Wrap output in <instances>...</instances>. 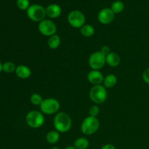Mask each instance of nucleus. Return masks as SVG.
<instances>
[{"label":"nucleus","instance_id":"28","mask_svg":"<svg viewBox=\"0 0 149 149\" xmlns=\"http://www.w3.org/2000/svg\"><path fill=\"white\" fill-rule=\"evenodd\" d=\"M64 149H77L75 148V147L74 146H67L65 147Z\"/></svg>","mask_w":149,"mask_h":149},{"label":"nucleus","instance_id":"6","mask_svg":"<svg viewBox=\"0 0 149 149\" xmlns=\"http://www.w3.org/2000/svg\"><path fill=\"white\" fill-rule=\"evenodd\" d=\"M26 14L28 17L32 21L41 22L45 20L46 15V9L40 4H32L30 5L27 10Z\"/></svg>","mask_w":149,"mask_h":149},{"label":"nucleus","instance_id":"4","mask_svg":"<svg viewBox=\"0 0 149 149\" xmlns=\"http://www.w3.org/2000/svg\"><path fill=\"white\" fill-rule=\"evenodd\" d=\"M90 98L95 104H102L106 100L108 97L107 90L102 84L94 85L90 90Z\"/></svg>","mask_w":149,"mask_h":149},{"label":"nucleus","instance_id":"7","mask_svg":"<svg viewBox=\"0 0 149 149\" xmlns=\"http://www.w3.org/2000/svg\"><path fill=\"white\" fill-rule=\"evenodd\" d=\"M68 23L74 29H81L86 22L85 15L79 10H72L68 15Z\"/></svg>","mask_w":149,"mask_h":149},{"label":"nucleus","instance_id":"12","mask_svg":"<svg viewBox=\"0 0 149 149\" xmlns=\"http://www.w3.org/2000/svg\"><path fill=\"white\" fill-rule=\"evenodd\" d=\"M62 13L61 7L57 4H51L46 7V15L51 19H55L59 17Z\"/></svg>","mask_w":149,"mask_h":149},{"label":"nucleus","instance_id":"15","mask_svg":"<svg viewBox=\"0 0 149 149\" xmlns=\"http://www.w3.org/2000/svg\"><path fill=\"white\" fill-rule=\"evenodd\" d=\"M116 83H117V77L113 74H108L106 77H105L103 80V86L106 89L112 88L116 85Z\"/></svg>","mask_w":149,"mask_h":149},{"label":"nucleus","instance_id":"18","mask_svg":"<svg viewBox=\"0 0 149 149\" xmlns=\"http://www.w3.org/2000/svg\"><path fill=\"white\" fill-rule=\"evenodd\" d=\"M61 43V37L58 34H55L53 36L49 37L47 41V45L50 49H58Z\"/></svg>","mask_w":149,"mask_h":149},{"label":"nucleus","instance_id":"25","mask_svg":"<svg viewBox=\"0 0 149 149\" xmlns=\"http://www.w3.org/2000/svg\"><path fill=\"white\" fill-rule=\"evenodd\" d=\"M142 79L144 81V82L149 84V67L143 71L142 74Z\"/></svg>","mask_w":149,"mask_h":149},{"label":"nucleus","instance_id":"8","mask_svg":"<svg viewBox=\"0 0 149 149\" xmlns=\"http://www.w3.org/2000/svg\"><path fill=\"white\" fill-rule=\"evenodd\" d=\"M106 55L102 53L100 51H96L90 55L88 60V63L92 70H98L104 67L106 65Z\"/></svg>","mask_w":149,"mask_h":149},{"label":"nucleus","instance_id":"1","mask_svg":"<svg viewBox=\"0 0 149 149\" xmlns=\"http://www.w3.org/2000/svg\"><path fill=\"white\" fill-rule=\"evenodd\" d=\"M55 130L60 133H65L71 130L72 127V119L65 112H58L53 119Z\"/></svg>","mask_w":149,"mask_h":149},{"label":"nucleus","instance_id":"19","mask_svg":"<svg viewBox=\"0 0 149 149\" xmlns=\"http://www.w3.org/2000/svg\"><path fill=\"white\" fill-rule=\"evenodd\" d=\"M80 32L81 35L85 37H91L95 33V29L92 25L84 24L82 27L80 29Z\"/></svg>","mask_w":149,"mask_h":149},{"label":"nucleus","instance_id":"2","mask_svg":"<svg viewBox=\"0 0 149 149\" xmlns=\"http://www.w3.org/2000/svg\"><path fill=\"white\" fill-rule=\"evenodd\" d=\"M45 122V116L39 111H31L26 116V124L32 129H39L42 127Z\"/></svg>","mask_w":149,"mask_h":149},{"label":"nucleus","instance_id":"3","mask_svg":"<svg viewBox=\"0 0 149 149\" xmlns=\"http://www.w3.org/2000/svg\"><path fill=\"white\" fill-rule=\"evenodd\" d=\"M100 127V122L97 117L87 116L81 124V131L84 135H92L95 133Z\"/></svg>","mask_w":149,"mask_h":149},{"label":"nucleus","instance_id":"9","mask_svg":"<svg viewBox=\"0 0 149 149\" xmlns=\"http://www.w3.org/2000/svg\"><path fill=\"white\" fill-rule=\"evenodd\" d=\"M38 30L43 36L50 37V36L56 34L57 26L52 20L45 19L39 23Z\"/></svg>","mask_w":149,"mask_h":149},{"label":"nucleus","instance_id":"30","mask_svg":"<svg viewBox=\"0 0 149 149\" xmlns=\"http://www.w3.org/2000/svg\"><path fill=\"white\" fill-rule=\"evenodd\" d=\"M50 149H61V148H58V147H57V146H55V147H52V148H51Z\"/></svg>","mask_w":149,"mask_h":149},{"label":"nucleus","instance_id":"5","mask_svg":"<svg viewBox=\"0 0 149 149\" xmlns=\"http://www.w3.org/2000/svg\"><path fill=\"white\" fill-rule=\"evenodd\" d=\"M41 112L43 114L52 115L58 113L61 108L60 102L54 97H48L44 99L42 103L39 106Z\"/></svg>","mask_w":149,"mask_h":149},{"label":"nucleus","instance_id":"17","mask_svg":"<svg viewBox=\"0 0 149 149\" xmlns=\"http://www.w3.org/2000/svg\"><path fill=\"white\" fill-rule=\"evenodd\" d=\"M90 146V142L84 137L77 138L74 142V146L77 149H87Z\"/></svg>","mask_w":149,"mask_h":149},{"label":"nucleus","instance_id":"22","mask_svg":"<svg viewBox=\"0 0 149 149\" xmlns=\"http://www.w3.org/2000/svg\"><path fill=\"white\" fill-rule=\"evenodd\" d=\"M44 99L42 98V96L38 93H33L31 95L30 101L32 105L33 106H40L41 103H42Z\"/></svg>","mask_w":149,"mask_h":149},{"label":"nucleus","instance_id":"27","mask_svg":"<svg viewBox=\"0 0 149 149\" xmlns=\"http://www.w3.org/2000/svg\"><path fill=\"white\" fill-rule=\"evenodd\" d=\"M100 149H116V147L113 145V144H111V143H107V144H105L104 146H102V148Z\"/></svg>","mask_w":149,"mask_h":149},{"label":"nucleus","instance_id":"11","mask_svg":"<svg viewBox=\"0 0 149 149\" xmlns=\"http://www.w3.org/2000/svg\"><path fill=\"white\" fill-rule=\"evenodd\" d=\"M87 78L89 82L94 86L99 85L103 83L105 77L102 72H100L98 70H91L87 74Z\"/></svg>","mask_w":149,"mask_h":149},{"label":"nucleus","instance_id":"13","mask_svg":"<svg viewBox=\"0 0 149 149\" xmlns=\"http://www.w3.org/2000/svg\"><path fill=\"white\" fill-rule=\"evenodd\" d=\"M15 74L18 78L22 79H26L31 76L32 71L29 67L25 65H20L16 67Z\"/></svg>","mask_w":149,"mask_h":149},{"label":"nucleus","instance_id":"16","mask_svg":"<svg viewBox=\"0 0 149 149\" xmlns=\"http://www.w3.org/2000/svg\"><path fill=\"white\" fill-rule=\"evenodd\" d=\"M60 140V132L58 131L51 130L48 132L46 135V141L49 144H56Z\"/></svg>","mask_w":149,"mask_h":149},{"label":"nucleus","instance_id":"23","mask_svg":"<svg viewBox=\"0 0 149 149\" xmlns=\"http://www.w3.org/2000/svg\"><path fill=\"white\" fill-rule=\"evenodd\" d=\"M16 4L20 10H27L30 7V1L29 0H17Z\"/></svg>","mask_w":149,"mask_h":149},{"label":"nucleus","instance_id":"20","mask_svg":"<svg viewBox=\"0 0 149 149\" xmlns=\"http://www.w3.org/2000/svg\"><path fill=\"white\" fill-rule=\"evenodd\" d=\"M124 8H125L124 3L122 1H119V0L113 1L111 4V10L113 12L114 14L121 13L124 10Z\"/></svg>","mask_w":149,"mask_h":149},{"label":"nucleus","instance_id":"24","mask_svg":"<svg viewBox=\"0 0 149 149\" xmlns=\"http://www.w3.org/2000/svg\"><path fill=\"white\" fill-rule=\"evenodd\" d=\"M99 113H100V108L97 105H94L92 106L89 109V114L90 116H93V117H97L98 116Z\"/></svg>","mask_w":149,"mask_h":149},{"label":"nucleus","instance_id":"10","mask_svg":"<svg viewBox=\"0 0 149 149\" xmlns=\"http://www.w3.org/2000/svg\"><path fill=\"white\" fill-rule=\"evenodd\" d=\"M115 14L111 8H103L100 10L97 15V20L101 24H110L114 20Z\"/></svg>","mask_w":149,"mask_h":149},{"label":"nucleus","instance_id":"26","mask_svg":"<svg viewBox=\"0 0 149 149\" xmlns=\"http://www.w3.org/2000/svg\"><path fill=\"white\" fill-rule=\"evenodd\" d=\"M100 51L106 56L108 54H109L111 52V49L109 46H107V45H104V46L102 47Z\"/></svg>","mask_w":149,"mask_h":149},{"label":"nucleus","instance_id":"29","mask_svg":"<svg viewBox=\"0 0 149 149\" xmlns=\"http://www.w3.org/2000/svg\"><path fill=\"white\" fill-rule=\"evenodd\" d=\"M2 65H3V64L1 63V61H0V73L2 71Z\"/></svg>","mask_w":149,"mask_h":149},{"label":"nucleus","instance_id":"14","mask_svg":"<svg viewBox=\"0 0 149 149\" xmlns=\"http://www.w3.org/2000/svg\"><path fill=\"white\" fill-rule=\"evenodd\" d=\"M106 64L111 67H117L121 63L120 56L117 53L113 52H111L108 54L106 57Z\"/></svg>","mask_w":149,"mask_h":149},{"label":"nucleus","instance_id":"21","mask_svg":"<svg viewBox=\"0 0 149 149\" xmlns=\"http://www.w3.org/2000/svg\"><path fill=\"white\" fill-rule=\"evenodd\" d=\"M16 65H15L14 63L11 62V61H7L3 63L2 65V71L7 73V74H10L14 71H15Z\"/></svg>","mask_w":149,"mask_h":149}]
</instances>
